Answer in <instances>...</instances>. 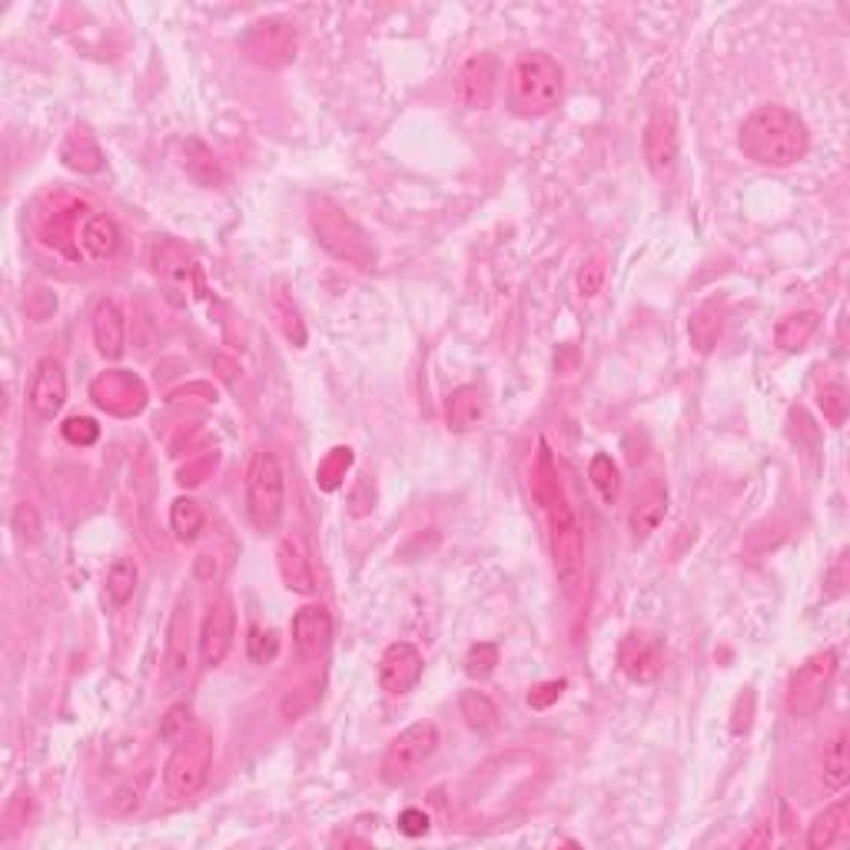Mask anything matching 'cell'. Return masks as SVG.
<instances>
[{"label":"cell","mask_w":850,"mask_h":850,"mask_svg":"<svg viewBox=\"0 0 850 850\" xmlns=\"http://www.w3.org/2000/svg\"><path fill=\"white\" fill-rule=\"evenodd\" d=\"M532 495L549 515V532H552V555H555V571L565 588L568 599H578L584 584V535L581 526L575 521V512L565 498V489L558 482V469L552 459V448L542 439L539 455L532 466Z\"/></svg>","instance_id":"6da1fadb"},{"label":"cell","mask_w":850,"mask_h":850,"mask_svg":"<svg viewBox=\"0 0 850 850\" xmlns=\"http://www.w3.org/2000/svg\"><path fill=\"white\" fill-rule=\"evenodd\" d=\"M738 147L757 167L788 170L808 157L811 134H808V123L794 110L771 103V107H757L741 123Z\"/></svg>","instance_id":"7a4b0ae2"},{"label":"cell","mask_w":850,"mask_h":850,"mask_svg":"<svg viewBox=\"0 0 850 850\" xmlns=\"http://www.w3.org/2000/svg\"><path fill=\"white\" fill-rule=\"evenodd\" d=\"M309 226L319 246L336 256L340 263H349L356 270H375L379 249L372 236L330 196H312L309 200Z\"/></svg>","instance_id":"3957f363"},{"label":"cell","mask_w":850,"mask_h":850,"mask_svg":"<svg viewBox=\"0 0 850 850\" xmlns=\"http://www.w3.org/2000/svg\"><path fill=\"white\" fill-rule=\"evenodd\" d=\"M565 71L549 53H526L508 71V107L518 116H545L562 103Z\"/></svg>","instance_id":"277c9868"},{"label":"cell","mask_w":850,"mask_h":850,"mask_svg":"<svg viewBox=\"0 0 850 850\" xmlns=\"http://www.w3.org/2000/svg\"><path fill=\"white\" fill-rule=\"evenodd\" d=\"M246 502H249V518H252L256 532L273 535L283 521V512H286V482H283L280 459L267 448L252 452V459H249Z\"/></svg>","instance_id":"5b68a950"},{"label":"cell","mask_w":850,"mask_h":850,"mask_svg":"<svg viewBox=\"0 0 850 850\" xmlns=\"http://www.w3.org/2000/svg\"><path fill=\"white\" fill-rule=\"evenodd\" d=\"M210 764H213V735L207 728H200L189 738H183L180 744H173V754L163 767L167 791L180 801L196 798L210 777Z\"/></svg>","instance_id":"8992f818"},{"label":"cell","mask_w":850,"mask_h":850,"mask_svg":"<svg viewBox=\"0 0 850 850\" xmlns=\"http://www.w3.org/2000/svg\"><path fill=\"white\" fill-rule=\"evenodd\" d=\"M435 748H439V728L432 722L409 725L403 735L389 741V748L382 754V780L392 784V788L412 780L419 774V767L435 754Z\"/></svg>","instance_id":"52a82bcc"},{"label":"cell","mask_w":850,"mask_h":850,"mask_svg":"<svg viewBox=\"0 0 850 850\" xmlns=\"http://www.w3.org/2000/svg\"><path fill=\"white\" fill-rule=\"evenodd\" d=\"M834 675H837V651H817V655H811L794 675H791V685H788V714L798 717V722H808V717H814L821 707H824V698L834 685Z\"/></svg>","instance_id":"ba28073f"},{"label":"cell","mask_w":850,"mask_h":850,"mask_svg":"<svg viewBox=\"0 0 850 850\" xmlns=\"http://www.w3.org/2000/svg\"><path fill=\"white\" fill-rule=\"evenodd\" d=\"M296 47H299V37H296V27L283 17H267V21H256L249 24V30L243 34V50L252 63H259V67H270V71H280V67H290V63L296 60Z\"/></svg>","instance_id":"9c48e42d"},{"label":"cell","mask_w":850,"mask_h":850,"mask_svg":"<svg viewBox=\"0 0 850 850\" xmlns=\"http://www.w3.org/2000/svg\"><path fill=\"white\" fill-rule=\"evenodd\" d=\"M678 150H681L678 116L672 107H658L644 126V160H648L651 176H658V180L672 176V170L678 167Z\"/></svg>","instance_id":"30bf717a"},{"label":"cell","mask_w":850,"mask_h":850,"mask_svg":"<svg viewBox=\"0 0 850 850\" xmlns=\"http://www.w3.org/2000/svg\"><path fill=\"white\" fill-rule=\"evenodd\" d=\"M422 651L412 641H392L379 658V688L392 698H403L422 681Z\"/></svg>","instance_id":"8fae6325"},{"label":"cell","mask_w":850,"mask_h":850,"mask_svg":"<svg viewBox=\"0 0 850 850\" xmlns=\"http://www.w3.org/2000/svg\"><path fill=\"white\" fill-rule=\"evenodd\" d=\"M90 396L110 416H137L147 406L144 382L134 372H123V369L97 375L94 385H90Z\"/></svg>","instance_id":"7c38bea8"},{"label":"cell","mask_w":850,"mask_h":850,"mask_svg":"<svg viewBox=\"0 0 850 850\" xmlns=\"http://www.w3.org/2000/svg\"><path fill=\"white\" fill-rule=\"evenodd\" d=\"M233 638H236L233 602L230 599L210 602V608L204 615V625H200V658H204L207 668H217V665L226 662L230 648H233Z\"/></svg>","instance_id":"4fadbf2b"},{"label":"cell","mask_w":850,"mask_h":850,"mask_svg":"<svg viewBox=\"0 0 850 850\" xmlns=\"http://www.w3.org/2000/svg\"><path fill=\"white\" fill-rule=\"evenodd\" d=\"M618 665H621V672H625L631 681H638V685L658 681V675H662V668H665L662 644H658L655 638L631 631V635L621 641V648H618Z\"/></svg>","instance_id":"5bb4252c"},{"label":"cell","mask_w":850,"mask_h":850,"mask_svg":"<svg viewBox=\"0 0 850 850\" xmlns=\"http://www.w3.org/2000/svg\"><path fill=\"white\" fill-rule=\"evenodd\" d=\"M27 403H30L34 416H40V419H53L63 409V403H67V375H63V366L57 359L37 362Z\"/></svg>","instance_id":"9a60e30c"},{"label":"cell","mask_w":850,"mask_h":850,"mask_svg":"<svg viewBox=\"0 0 850 850\" xmlns=\"http://www.w3.org/2000/svg\"><path fill=\"white\" fill-rule=\"evenodd\" d=\"M153 270L157 276L167 283L170 293H189V290H204L200 283V267L196 259L180 246V243H157L153 249Z\"/></svg>","instance_id":"2e32d148"},{"label":"cell","mask_w":850,"mask_h":850,"mask_svg":"<svg viewBox=\"0 0 850 850\" xmlns=\"http://www.w3.org/2000/svg\"><path fill=\"white\" fill-rule=\"evenodd\" d=\"M293 644L303 658H322L333 644V618L322 605H306L293 615Z\"/></svg>","instance_id":"e0dca14e"},{"label":"cell","mask_w":850,"mask_h":850,"mask_svg":"<svg viewBox=\"0 0 850 850\" xmlns=\"http://www.w3.org/2000/svg\"><path fill=\"white\" fill-rule=\"evenodd\" d=\"M459 103L469 110H485L495 97V60L489 53H476L459 71Z\"/></svg>","instance_id":"ac0fdd59"},{"label":"cell","mask_w":850,"mask_h":850,"mask_svg":"<svg viewBox=\"0 0 850 850\" xmlns=\"http://www.w3.org/2000/svg\"><path fill=\"white\" fill-rule=\"evenodd\" d=\"M485 419V392L479 385H459L445 399V426L448 432H472Z\"/></svg>","instance_id":"d6986e66"},{"label":"cell","mask_w":850,"mask_h":850,"mask_svg":"<svg viewBox=\"0 0 850 850\" xmlns=\"http://www.w3.org/2000/svg\"><path fill=\"white\" fill-rule=\"evenodd\" d=\"M94 346L103 359H120L123 356V346H126V322H123V312L116 303L103 299L97 309H94Z\"/></svg>","instance_id":"ffe728a7"},{"label":"cell","mask_w":850,"mask_h":850,"mask_svg":"<svg viewBox=\"0 0 850 850\" xmlns=\"http://www.w3.org/2000/svg\"><path fill=\"white\" fill-rule=\"evenodd\" d=\"M668 515V489L665 485H651L631 508L628 515V529L635 542H644L651 532H658V526Z\"/></svg>","instance_id":"44dd1931"},{"label":"cell","mask_w":850,"mask_h":850,"mask_svg":"<svg viewBox=\"0 0 850 850\" xmlns=\"http://www.w3.org/2000/svg\"><path fill=\"white\" fill-rule=\"evenodd\" d=\"M276 565H280V575H283L290 592H296V595H312L316 592L312 565H309V558L303 555V549L293 539H283L276 545Z\"/></svg>","instance_id":"7402d4cb"},{"label":"cell","mask_w":850,"mask_h":850,"mask_svg":"<svg viewBox=\"0 0 850 850\" xmlns=\"http://www.w3.org/2000/svg\"><path fill=\"white\" fill-rule=\"evenodd\" d=\"M817 330H821V312L817 309L791 312L774 325V346L784 349V353H801L814 340Z\"/></svg>","instance_id":"603a6c76"},{"label":"cell","mask_w":850,"mask_h":850,"mask_svg":"<svg viewBox=\"0 0 850 850\" xmlns=\"http://www.w3.org/2000/svg\"><path fill=\"white\" fill-rule=\"evenodd\" d=\"M847 824H850V801L840 798V801H834L830 808H824L814 817V824L808 830V847L811 850H827V847L840 843L847 837Z\"/></svg>","instance_id":"cb8c5ba5"},{"label":"cell","mask_w":850,"mask_h":850,"mask_svg":"<svg viewBox=\"0 0 850 850\" xmlns=\"http://www.w3.org/2000/svg\"><path fill=\"white\" fill-rule=\"evenodd\" d=\"M183 167H186L193 183H200L207 189H220L226 183V173H223L220 160L213 157V150L204 140H196V137H189L183 144Z\"/></svg>","instance_id":"d4e9b609"},{"label":"cell","mask_w":850,"mask_h":850,"mask_svg":"<svg viewBox=\"0 0 850 850\" xmlns=\"http://www.w3.org/2000/svg\"><path fill=\"white\" fill-rule=\"evenodd\" d=\"M60 160H63V167H71L74 173H100L103 170V150L87 134V130H71V134L63 137Z\"/></svg>","instance_id":"484cf974"},{"label":"cell","mask_w":850,"mask_h":850,"mask_svg":"<svg viewBox=\"0 0 850 850\" xmlns=\"http://www.w3.org/2000/svg\"><path fill=\"white\" fill-rule=\"evenodd\" d=\"M167 672L170 678H183L189 672V605L180 602L170 618V641H167Z\"/></svg>","instance_id":"4316f807"},{"label":"cell","mask_w":850,"mask_h":850,"mask_svg":"<svg viewBox=\"0 0 850 850\" xmlns=\"http://www.w3.org/2000/svg\"><path fill=\"white\" fill-rule=\"evenodd\" d=\"M821 780L827 791H840L850 780V754H847V731L840 728L821 754Z\"/></svg>","instance_id":"83f0119b"},{"label":"cell","mask_w":850,"mask_h":850,"mask_svg":"<svg viewBox=\"0 0 850 850\" xmlns=\"http://www.w3.org/2000/svg\"><path fill=\"white\" fill-rule=\"evenodd\" d=\"M722 309H717L714 303H704L701 309L691 312L688 319V340L698 353H711L717 346V340H722Z\"/></svg>","instance_id":"f1b7e54d"},{"label":"cell","mask_w":850,"mask_h":850,"mask_svg":"<svg viewBox=\"0 0 850 850\" xmlns=\"http://www.w3.org/2000/svg\"><path fill=\"white\" fill-rule=\"evenodd\" d=\"M81 243L84 249L94 256V259H110L116 249H120V230L110 217L97 213L84 223V233H81Z\"/></svg>","instance_id":"f546056e"},{"label":"cell","mask_w":850,"mask_h":850,"mask_svg":"<svg viewBox=\"0 0 850 850\" xmlns=\"http://www.w3.org/2000/svg\"><path fill=\"white\" fill-rule=\"evenodd\" d=\"M459 711L466 717V725L479 735H492L498 728V704L485 694V691H466L459 698Z\"/></svg>","instance_id":"4dcf8cb0"},{"label":"cell","mask_w":850,"mask_h":850,"mask_svg":"<svg viewBox=\"0 0 850 850\" xmlns=\"http://www.w3.org/2000/svg\"><path fill=\"white\" fill-rule=\"evenodd\" d=\"M270 306H273V319H276V325H280V333L286 336V343H293L296 349H303V346H306V322H303L296 303L290 299V293H286L283 286L273 290Z\"/></svg>","instance_id":"1f68e13d"},{"label":"cell","mask_w":850,"mask_h":850,"mask_svg":"<svg viewBox=\"0 0 850 850\" xmlns=\"http://www.w3.org/2000/svg\"><path fill=\"white\" fill-rule=\"evenodd\" d=\"M353 469V448L349 445H336V448H330L319 459V466H316V485L322 489V492H336L343 482H346V472Z\"/></svg>","instance_id":"d6a6232c"},{"label":"cell","mask_w":850,"mask_h":850,"mask_svg":"<svg viewBox=\"0 0 850 850\" xmlns=\"http://www.w3.org/2000/svg\"><path fill=\"white\" fill-rule=\"evenodd\" d=\"M137 581H140V568L137 562L130 558H113V565L107 568V599L120 608L134 599L137 592Z\"/></svg>","instance_id":"836d02e7"},{"label":"cell","mask_w":850,"mask_h":850,"mask_svg":"<svg viewBox=\"0 0 850 850\" xmlns=\"http://www.w3.org/2000/svg\"><path fill=\"white\" fill-rule=\"evenodd\" d=\"M204 521H207V515H204L200 502H193V498H176V502H173V508H170V529H173V535H176L180 542H196V539H200Z\"/></svg>","instance_id":"e575fe53"},{"label":"cell","mask_w":850,"mask_h":850,"mask_svg":"<svg viewBox=\"0 0 850 850\" xmlns=\"http://www.w3.org/2000/svg\"><path fill=\"white\" fill-rule=\"evenodd\" d=\"M588 479H592V485L599 489V495H602L608 505L618 502V495H621V472H618V466L612 463V455L599 452L595 459H592V466H588Z\"/></svg>","instance_id":"d590c367"},{"label":"cell","mask_w":850,"mask_h":850,"mask_svg":"<svg viewBox=\"0 0 850 850\" xmlns=\"http://www.w3.org/2000/svg\"><path fill=\"white\" fill-rule=\"evenodd\" d=\"M495 668H498V644L479 641V644L469 648V655H466V675H469V678L485 681V678L495 675Z\"/></svg>","instance_id":"8d00e7d4"},{"label":"cell","mask_w":850,"mask_h":850,"mask_svg":"<svg viewBox=\"0 0 850 850\" xmlns=\"http://www.w3.org/2000/svg\"><path fill=\"white\" fill-rule=\"evenodd\" d=\"M246 651H249V658H252L256 665L273 662V658L280 655V638H276V631H273V628L252 625V628H249V638H246Z\"/></svg>","instance_id":"74e56055"},{"label":"cell","mask_w":850,"mask_h":850,"mask_svg":"<svg viewBox=\"0 0 850 850\" xmlns=\"http://www.w3.org/2000/svg\"><path fill=\"white\" fill-rule=\"evenodd\" d=\"M189 725H193V714L186 704H173L167 711V717L160 722V741L167 744H180L183 738H189Z\"/></svg>","instance_id":"f35d334b"},{"label":"cell","mask_w":850,"mask_h":850,"mask_svg":"<svg viewBox=\"0 0 850 850\" xmlns=\"http://www.w3.org/2000/svg\"><path fill=\"white\" fill-rule=\"evenodd\" d=\"M605 256L599 252V256H592L588 263H581V270H578V293L584 296V299H592V296H599L602 293V286H605Z\"/></svg>","instance_id":"ab89813d"},{"label":"cell","mask_w":850,"mask_h":850,"mask_svg":"<svg viewBox=\"0 0 850 850\" xmlns=\"http://www.w3.org/2000/svg\"><path fill=\"white\" fill-rule=\"evenodd\" d=\"M817 406H821V412H824V419L830 422V426H843V419H847V392H843V385H824L821 392H817Z\"/></svg>","instance_id":"60d3db41"},{"label":"cell","mask_w":850,"mask_h":850,"mask_svg":"<svg viewBox=\"0 0 850 850\" xmlns=\"http://www.w3.org/2000/svg\"><path fill=\"white\" fill-rule=\"evenodd\" d=\"M60 432H63V439H67L71 445H94L97 439H100V426L94 422V419H87V416H74V419H67L60 426Z\"/></svg>","instance_id":"b9f144b4"},{"label":"cell","mask_w":850,"mask_h":850,"mask_svg":"<svg viewBox=\"0 0 850 850\" xmlns=\"http://www.w3.org/2000/svg\"><path fill=\"white\" fill-rule=\"evenodd\" d=\"M14 532H17V539L27 542V545H34V542L40 539V515H37L34 505L21 502V505L14 508Z\"/></svg>","instance_id":"7bdbcfd3"},{"label":"cell","mask_w":850,"mask_h":850,"mask_svg":"<svg viewBox=\"0 0 850 850\" xmlns=\"http://www.w3.org/2000/svg\"><path fill=\"white\" fill-rule=\"evenodd\" d=\"M30 817V791H17L4 811V837H14Z\"/></svg>","instance_id":"ee69618b"},{"label":"cell","mask_w":850,"mask_h":850,"mask_svg":"<svg viewBox=\"0 0 850 850\" xmlns=\"http://www.w3.org/2000/svg\"><path fill=\"white\" fill-rule=\"evenodd\" d=\"M372 508H375V485H372L369 476H362V479L356 482V489L349 492V515L362 518V515H369Z\"/></svg>","instance_id":"f6af8a7d"},{"label":"cell","mask_w":850,"mask_h":850,"mask_svg":"<svg viewBox=\"0 0 850 850\" xmlns=\"http://www.w3.org/2000/svg\"><path fill=\"white\" fill-rule=\"evenodd\" d=\"M751 725H754V691H751V688H744V694H738V701H735L731 731L741 738V735H748V731H751Z\"/></svg>","instance_id":"bcb514c9"},{"label":"cell","mask_w":850,"mask_h":850,"mask_svg":"<svg viewBox=\"0 0 850 850\" xmlns=\"http://www.w3.org/2000/svg\"><path fill=\"white\" fill-rule=\"evenodd\" d=\"M847 562H850V555L847 552H840L837 555V562H834V568L827 571V588H824V602H834V599H840L843 592H847Z\"/></svg>","instance_id":"7dc6e473"},{"label":"cell","mask_w":850,"mask_h":850,"mask_svg":"<svg viewBox=\"0 0 850 850\" xmlns=\"http://www.w3.org/2000/svg\"><path fill=\"white\" fill-rule=\"evenodd\" d=\"M562 694H565V681H542V685H535V688L529 691V707L545 711V707H552Z\"/></svg>","instance_id":"c3c4849f"},{"label":"cell","mask_w":850,"mask_h":850,"mask_svg":"<svg viewBox=\"0 0 850 850\" xmlns=\"http://www.w3.org/2000/svg\"><path fill=\"white\" fill-rule=\"evenodd\" d=\"M429 827H432V821H429V814L419 811V808H406V811L399 814V830H403L406 837H426Z\"/></svg>","instance_id":"681fc988"},{"label":"cell","mask_w":850,"mask_h":850,"mask_svg":"<svg viewBox=\"0 0 850 850\" xmlns=\"http://www.w3.org/2000/svg\"><path fill=\"white\" fill-rule=\"evenodd\" d=\"M137 804H140V788H120L110 801L113 814H130V811H137Z\"/></svg>","instance_id":"f907efd6"},{"label":"cell","mask_w":850,"mask_h":850,"mask_svg":"<svg viewBox=\"0 0 850 850\" xmlns=\"http://www.w3.org/2000/svg\"><path fill=\"white\" fill-rule=\"evenodd\" d=\"M213 466H217V455H210V459H207V463H200V466H186V469L180 472V482H183V485H200V482H204V476H207Z\"/></svg>","instance_id":"816d5d0a"}]
</instances>
